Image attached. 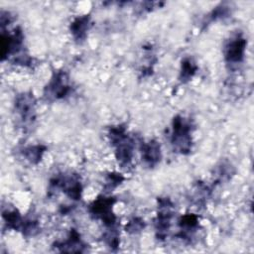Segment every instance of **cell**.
I'll return each mask as SVG.
<instances>
[{"instance_id": "obj_12", "label": "cell", "mask_w": 254, "mask_h": 254, "mask_svg": "<svg viewBox=\"0 0 254 254\" xmlns=\"http://www.w3.org/2000/svg\"><path fill=\"white\" fill-rule=\"evenodd\" d=\"M2 216L4 219V223L7 225L9 229L21 230L22 225L24 223V219L17 209H7L3 210Z\"/></svg>"}, {"instance_id": "obj_15", "label": "cell", "mask_w": 254, "mask_h": 254, "mask_svg": "<svg viewBox=\"0 0 254 254\" xmlns=\"http://www.w3.org/2000/svg\"><path fill=\"white\" fill-rule=\"evenodd\" d=\"M145 227V221L140 217L132 218L125 226V229L129 233H138Z\"/></svg>"}, {"instance_id": "obj_16", "label": "cell", "mask_w": 254, "mask_h": 254, "mask_svg": "<svg viewBox=\"0 0 254 254\" xmlns=\"http://www.w3.org/2000/svg\"><path fill=\"white\" fill-rule=\"evenodd\" d=\"M122 181H123V177L120 174L110 173L106 178L105 185H106V188H108V190H113L114 188L119 186Z\"/></svg>"}, {"instance_id": "obj_2", "label": "cell", "mask_w": 254, "mask_h": 254, "mask_svg": "<svg viewBox=\"0 0 254 254\" xmlns=\"http://www.w3.org/2000/svg\"><path fill=\"white\" fill-rule=\"evenodd\" d=\"M192 125L182 115L174 117L171 131V144L174 150L181 154H188L191 150Z\"/></svg>"}, {"instance_id": "obj_1", "label": "cell", "mask_w": 254, "mask_h": 254, "mask_svg": "<svg viewBox=\"0 0 254 254\" xmlns=\"http://www.w3.org/2000/svg\"><path fill=\"white\" fill-rule=\"evenodd\" d=\"M108 136L115 149L114 153L118 163L122 167L129 166L133 159L134 143L127 134L126 129L122 126L111 127L108 132Z\"/></svg>"}, {"instance_id": "obj_3", "label": "cell", "mask_w": 254, "mask_h": 254, "mask_svg": "<svg viewBox=\"0 0 254 254\" xmlns=\"http://www.w3.org/2000/svg\"><path fill=\"white\" fill-rule=\"evenodd\" d=\"M173 203L169 198H159L155 229L159 239H165L171 227L173 217Z\"/></svg>"}, {"instance_id": "obj_8", "label": "cell", "mask_w": 254, "mask_h": 254, "mask_svg": "<svg viewBox=\"0 0 254 254\" xmlns=\"http://www.w3.org/2000/svg\"><path fill=\"white\" fill-rule=\"evenodd\" d=\"M142 161L148 167L156 166L162 158L161 146L156 140H150L144 143L141 147Z\"/></svg>"}, {"instance_id": "obj_14", "label": "cell", "mask_w": 254, "mask_h": 254, "mask_svg": "<svg viewBox=\"0 0 254 254\" xmlns=\"http://www.w3.org/2000/svg\"><path fill=\"white\" fill-rule=\"evenodd\" d=\"M46 148L42 145H33L23 150V156L31 164H37L41 161Z\"/></svg>"}, {"instance_id": "obj_13", "label": "cell", "mask_w": 254, "mask_h": 254, "mask_svg": "<svg viewBox=\"0 0 254 254\" xmlns=\"http://www.w3.org/2000/svg\"><path fill=\"white\" fill-rule=\"evenodd\" d=\"M197 65L190 58H185L181 64V71H180V80L186 82L190 80L194 73L196 72Z\"/></svg>"}, {"instance_id": "obj_4", "label": "cell", "mask_w": 254, "mask_h": 254, "mask_svg": "<svg viewBox=\"0 0 254 254\" xmlns=\"http://www.w3.org/2000/svg\"><path fill=\"white\" fill-rule=\"evenodd\" d=\"M246 40L242 35H235L230 38L224 46V59L229 64H240L245 55Z\"/></svg>"}, {"instance_id": "obj_10", "label": "cell", "mask_w": 254, "mask_h": 254, "mask_svg": "<svg viewBox=\"0 0 254 254\" xmlns=\"http://www.w3.org/2000/svg\"><path fill=\"white\" fill-rule=\"evenodd\" d=\"M90 20L87 15L75 18L70 24V33L73 39L77 42H81L85 39L87 31L89 29Z\"/></svg>"}, {"instance_id": "obj_5", "label": "cell", "mask_w": 254, "mask_h": 254, "mask_svg": "<svg viewBox=\"0 0 254 254\" xmlns=\"http://www.w3.org/2000/svg\"><path fill=\"white\" fill-rule=\"evenodd\" d=\"M70 90L67 74L61 70L56 72L46 87V94L54 99L64 98Z\"/></svg>"}, {"instance_id": "obj_9", "label": "cell", "mask_w": 254, "mask_h": 254, "mask_svg": "<svg viewBox=\"0 0 254 254\" xmlns=\"http://www.w3.org/2000/svg\"><path fill=\"white\" fill-rule=\"evenodd\" d=\"M56 246L64 252H83L85 244L81 240L80 234L75 229H71L66 239L56 243Z\"/></svg>"}, {"instance_id": "obj_11", "label": "cell", "mask_w": 254, "mask_h": 254, "mask_svg": "<svg viewBox=\"0 0 254 254\" xmlns=\"http://www.w3.org/2000/svg\"><path fill=\"white\" fill-rule=\"evenodd\" d=\"M180 225V237L183 239L190 238L192 233L198 226V219L194 214H185L179 220Z\"/></svg>"}, {"instance_id": "obj_7", "label": "cell", "mask_w": 254, "mask_h": 254, "mask_svg": "<svg viewBox=\"0 0 254 254\" xmlns=\"http://www.w3.org/2000/svg\"><path fill=\"white\" fill-rule=\"evenodd\" d=\"M36 100L33 94L24 92L19 94L15 100V110L20 119L24 122H31L35 118Z\"/></svg>"}, {"instance_id": "obj_6", "label": "cell", "mask_w": 254, "mask_h": 254, "mask_svg": "<svg viewBox=\"0 0 254 254\" xmlns=\"http://www.w3.org/2000/svg\"><path fill=\"white\" fill-rule=\"evenodd\" d=\"M51 186L56 189H61L69 198L79 199L82 191L80 181L73 175L61 176L55 178L51 182Z\"/></svg>"}]
</instances>
